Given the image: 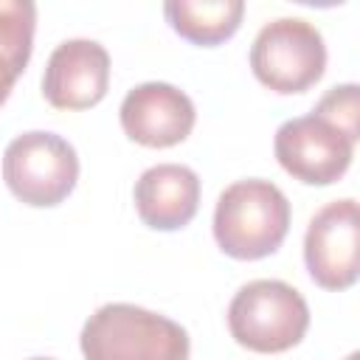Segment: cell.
Listing matches in <instances>:
<instances>
[{
  "instance_id": "cell-1",
  "label": "cell",
  "mask_w": 360,
  "mask_h": 360,
  "mask_svg": "<svg viewBox=\"0 0 360 360\" xmlns=\"http://www.w3.org/2000/svg\"><path fill=\"white\" fill-rule=\"evenodd\" d=\"M84 360H188V332L152 309L112 301L101 304L82 326Z\"/></svg>"
},
{
  "instance_id": "cell-2",
  "label": "cell",
  "mask_w": 360,
  "mask_h": 360,
  "mask_svg": "<svg viewBox=\"0 0 360 360\" xmlns=\"http://www.w3.org/2000/svg\"><path fill=\"white\" fill-rule=\"evenodd\" d=\"M290 231L287 194L262 177L231 183L214 208V239L239 262H259L276 253Z\"/></svg>"
},
{
  "instance_id": "cell-3",
  "label": "cell",
  "mask_w": 360,
  "mask_h": 360,
  "mask_svg": "<svg viewBox=\"0 0 360 360\" xmlns=\"http://www.w3.org/2000/svg\"><path fill=\"white\" fill-rule=\"evenodd\" d=\"M307 329L309 307L304 295L281 278L248 281L228 304V332L248 352H287L304 340Z\"/></svg>"
},
{
  "instance_id": "cell-4",
  "label": "cell",
  "mask_w": 360,
  "mask_h": 360,
  "mask_svg": "<svg viewBox=\"0 0 360 360\" xmlns=\"http://www.w3.org/2000/svg\"><path fill=\"white\" fill-rule=\"evenodd\" d=\"M3 180L22 205L53 208L76 188L79 155L62 135L31 129L8 141L3 152Z\"/></svg>"
},
{
  "instance_id": "cell-5",
  "label": "cell",
  "mask_w": 360,
  "mask_h": 360,
  "mask_svg": "<svg viewBox=\"0 0 360 360\" xmlns=\"http://www.w3.org/2000/svg\"><path fill=\"white\" fill-rule=\"evenodd\" d=\"M250 70L273 93L292 96L309 90L326 70L321 31L301 17L270 20L250 45Z\"/></svg>"
},
{
  "instance_id": "cell-6",
  "label": "cell",
  "mask_w": 360,
  "mask_h": 360,
  "mask_svg": "<svg viewBox=\"0 0 360 360\" xmlns=\"http://www.w3.org/2000/svg\"><path fill=\"white\" fill-rule=\"evenodd\" d=\"M304 264L309 278L332 292L349 290L360 276V211L357 200L326 202L307 225Z\"/></svg>"
},
{
  "instance_id": "cell-7",
  "label": "cell",
  "mask_w": 360,
  "mask_h": 360,
  "mask_svg": "<svg viewBox=\"0 0 360 360\" xmlns=\"http://www.w3.org/2000/svg\"><path fill=\"white\" fill-rule=\"evenodd\" d=\"M273 155L290 177L307 186H332L352 166L354 143L340 129L309 112L290 118L276 129Z\"/></svg>"
},
{
  "instance_id": "cell-8",
  "label": "cell",
  "mask_w": 360,
  "mask_h": 360,
  "mask_svg": "<svg viewBox=\"0 0 360 360\" xmlns=\"http://www.w3.org/2000/svg\"><path fill=\"white\" fill-rule=\"evenodd\" d=\"M118 118L129 141L149 149H169L191 135L197 110L180 87L169 82H143L124 96Z\"/></svg>"
},
{
  "instance_id": "cell-9",
  "label": "cell",
  "mask_w": 360,
  "mask_h": 360,
  "mask_svg": "<svg viewBox=\"0 0 360 360\" xmlns=\"http://www.w3.org/2000/svg\"><path fill=\"white\" fill-rule=\"evenodd\" d=\"M110 87V53L96 39H65L48 56L42 96L56 110L96 107Z\"/></svg>"
},
{
  "instance_id": "cell-10",
  "label": "cell",
  "mask_w": 360,
  "mask_h": 360,
  "mask_svg": "<svg viewBox=\"0 0 360 360\" xmlns=\"http://www.w3.org/2000/svg\"><path fill=\"white\" fill-rule=\"evenodd\" d=\"M135 211L152 231H180L200 208V177L183 163L149 166L132 188Z\"/></svg>"
},
{
  "instance_id": "cell-11",
  "label": "cell",
  "mask_w": 360,
  "mask_h": 360,
  "mask_svg": "<svg viewBox=\"0 0 360 360\" xmlns=\"http://www.w3.org/2000/svg\"><path fill=\"white\" fill-rule=\"evenodd\" d=\"M163 14L174 34L200 48H214L231 39L245 17L242 0H169Z\"/></svg>"
},
{
  "instance_id": "cell-12",
  "label": "cell",
  "mask_w": 360,
  "mask_h": 360,
  "mask_svg": "<svg viewBox=\"0 0 360 360\" xmlns=\"http://www.w3.org/2000/svg\"><path fill=\"white\" fill-rule=\"evenodd\" d=\"M37 6L31 0H0V107L28 68L34 51Z\"/></svg>"
},
{
  "instance_id": "cell-13",
  "label": "cell",
  "mask_w": 360,
  "mask_h": 360,
  "mask_svg": "<svg viewBox=\"0 0 360 360\" xmlns=\"http://www.w3.org/2000/svg\"><path fill=\"white\" fill-rule=\"evenodd\" d=\"M312 115L323 118L326 124L340 129L352 143H357V135H360V87L354 82L335 84L315 104Z\"/></svg>"
},
{
  "instance_id": "cell-14",
  "label": "cell",
  "mask_w": 360,
  "mask_h": 360,
  "mask_svg": "<svg viewBox=\"0 0 360 360\" xmlns=\"http://www.w3.org/2000/svg\"><path fill=\"white\" fill-rule=\"evenodd\" d=\"M28 360H53V357H28Z\"/></svg>"
}]
</instances>
